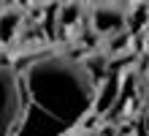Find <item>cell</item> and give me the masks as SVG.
<instances>
[{"instance_id":"6da1fadb","label":"cell","mask_w":149,"mask_h":136,"mask_svg":"<svg viewBox=\"0 0 149 136\" xmlns=\"http://www.w3.org/2000/svg\"><path fill=\"white\" fill-rule=\"evenodd\" d=\"M90 25L95 33L111 35L119 30H127V8L122 0H100L90 8Z\"/></svg>"},{"instance_id":"7a4b0ae2","label":"cell","mask_w":149,"mask_h":136,"mask_svg":"<svg viewBox=\"0 0 149 136\" xmlns=\"http://www.w3.org/2000/svg\"><path fill=\"white\" fill-rule=\"evenodd\" d=\"M119 85H122L119 74H106L103 79H98V85H95V98H92V109L98 114H106L114 104H119Z\"/></svg>"},{"instance_id":"3957f363","label":"cell","mask_w":149,"mask_h":136,"mask_svg":"<svg viewBox=\"0 0 149 136\" xmlns=\"http://www.w3.org/2000/svg\"><path fill=\"white\" fill-rule=\"evenodd\" d=\"M19 27H22V11L19 8H3V44L14 41L16 35H19Z\"/></svg>"},{"instance_id":"277c9868","label":"cell","mask_w":149,"mask_h":136,"mask_svg":"<svg viewBox=\"0 0 149 136\" xmlns=\"http://www.w3.org/2000/svg\"><path fill=\"white\" fill-rule=\"evenodd\" d=\"M79 19H81V3H79V0H68V3L60 8V25L71 27Z\"/></svg>"},{"instance_id":"5b68a950","label":"cell","mask_w":149,"mask_h":136,"mask_svg":"<svg viewBox=\"0 0 149 136\" xmlns=\"http://www.w3.org/2000/svg\"><path fill=\"white\" fill-rule=\"evenodd\" d=\"M63 136H98L92 128H87V125H79V128H71L68 133H63Z\"/></svg>"},{"instance_id":"8992f818","label":"cell","mask_w":149,"mask_h":136,"mask_svg":"<svg viewBox=\"0 0 149 136\" xmlns=\"http://www.w3.org/2000/svg\"><path fill=\"white\" fill-rule=\"evenodd\" d=\"M122 3H125V0H122Z\"/></svg>"}]
</instances>
